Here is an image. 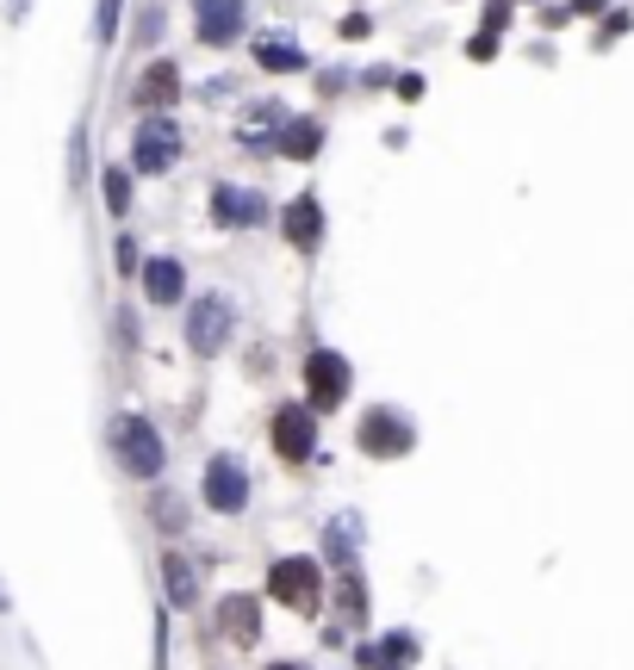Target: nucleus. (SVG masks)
I'll return each instance as SVG.
<instances>
[{"instance_id": "1", "label": "nucleus", "mask_w": 634, "mask_h": 670, "mask_svg": "<svg viewBox=\"0 0 634 670\" xmlns=\"http://www.w3.org/2000/svg\"><path fill=\"white\" fill-rule=\"evenodd\" d=\"M106 447H112V460H119L131 478H156L162 460H168V453H162V435L150 429V416H131V410L106 422Z\"/></svg>"}, {"instance_id": "2", "label": "nucleus", "mask_w": 634, "mask_h": 670, "mask_svg": "<svg viewBox=\"0 0 634 670\" xmlns=\"http://www.w3.org/2000/svg\"><path fill=\"white\" fill-rule=\"evenodd\" d=\"M268 590H274V602H286L293 615H317V608H324V577H317L311 559H274Z\"/></svg>"}, {"instance_id": "3", "label": "nucleus", "mask_w": 634, "mask_h": 670, "mask_svg": "<svg viewBox=\"0 0 634 670\" xmlns=\"http://www.w3.org/2000/svg\"><path fill=\"white\" fill-rule=\"evenodd\" d=\"M181 162V131L168 112H150L137 125V143H131V168L137 174H168Z\"/></svg>"}, {"instance_id": "4", "label": "nucleus", "mask_w": 634, "mask_h": 670, "mask_svg": "<svg viewBox=\"0 0 634 670\" xmlns=\"http://www.w3.org/2000/svg\"><path fill=\"white\" fill-rule=\"evenodd\" d=\"M349 385H355V373H349V360H342V354L317 348V354L305 360V404H311L317 416L342 404V398H349Z\"/></svg>"}, {"instance_id": "5", "label": "nucleus", "mask_w": 634, "mask_h": 670, "mask_svg": "<svg viewBox=\"0 0 634 670\" xmlns=\"http://www.w3.org/2000/svg\"><path fill=\"white\" fill-rule=\"evenodd\" d=\"M249 32V7L243 0H193V38L212 50H231Z\"/></svg>"}, {"instance_id": "6", "label": "nucleus", "mask_w": 634, "mask_h": 670, "mask_svg": "<svg viewBox=\"0 0 634 670\" xmlns=\"http://www.w3.org/2000/svg\"><path fill=\"white\" fill-rule=\"evenodd\" d=\"M311 447H317V410L311 404H286V410H274V453H280L286 466H299V460H311Z\"/></svg>"}, {"instance_id": "7", "label": "nucleus", "mask_w": 634, "mask_h": 670, "mask_svg": "<svg viewBox=\"0 0 634 670\" xmlns=\"http://www.w3.org/2000/svg\"><path fill=\"white\" fill-rule=\"evenodd\" d=\"M361 453L367 460H398V453H411V422L398 416V410H367L361 416Z\"/></svg>"}, {"instance_id": "8", "label": "nucleus", "mask_w": 634, "mask_h": 670, "mask_svg": "<svg viewBox=\"0 0 634 670\" xmlns=\"http://www.w3.org/2000/svg\"><path fill=\"white\" fill-rule=\"evenodd\" d=\"M206 509H218V515H237L243 503H249V472L237 466V460H212L206 466Z\"/></svg>"}, {"instance_id": "9", "label": "nucleus", "mask_w": 634, "mask_h": 670, "mask_svg": "<svg viewBox=\"0 0 634 670\" xmlns=\"http://www.w3.org/2000/svg\"><path fill=\"white\" fill-rule=\"evenodd\" d=\"M187 342L200 360H212L224 342H231V305L224 298H200V311L187 317Z\"/></svg>"}, {"instance_id": "10", "label": "nucleus", "mask_w": 634, "mask_h": 670, "mask_svg": "<svg viewBox=\"0 0 634 670\" xmlns=\"http://www.w3.org/2000/svg\"><path fill=\"white\" fill-rule=\"evenodd\" d=\"M280 230L286 243L299 255H317V243H324V205H317V193H299V199L280 212Z\"/></svg>"}, {"instance_id": "11", "label": "nucleus", "mask_w": 634, "mask_h": 670, "mask_svg": "<svg viewBox=\"0 0 634 670\" xmlns=\"http://www.w3.org/2000/svg\"><path fill=\"white\" fill-rule=\"evenodd\" d=\"M212 212H218V224H231V230H249V224H268V199L262 193H243V187H212Z\"/></svg>"}, {"instance_id": "12", "label": "nucleus", "mask_w": 634, "mask_h": 670, "mask_svg": "<svg viewBox=\"0 0 634 670\" xmlns=\"http://www.w3.org/2000/svg\"><path fill=\"white\" fill-rule=\"evenodd\" d=\"M137 100H143V112H175L181 106V69L168 63V56H156V63L137 75Z\"/></svg>"}, {"instance_id": "13", "label": "nucleus", "mask_w": 634, "mask_h": 670, "mask_svg": "<svg viewBox=\"0 0 634 670\" xmlns=\"http://www.w3.org/2000/svg\"><path fill=\"white\" fill-rule=\"evenodd\" d=\"M143 298H150V305H181V298H187V267H181L175 255H150V267H143Z\"/></svg>"}, {"instance_id": "14", "label": "nucleus", "mask_w": 634, "mask_h": 670, "mask_svg": "<svg viewBox=\"0 0 634 670\" xmlns=\"http://www.w3.org/2000/svg\"><path fill=\"white\" fill-rule=\"evenodd\" d=\"M162 590L175 608H200V565L187 553H162Z\"/></svg>"}, {"instance_id": "15", "label": "nucleus", "mask_w": 634, "mask_h": 670, "mask_svg": "<svg viewBox=\"0 0 634 670\" xmlns=\"http://www.w3.org/2000/svg\"><path fill=\"white\" fill-rule=\"evenodd\" d=\"M218 621H224V639H231V646H255V633H262V602H255V596H224Z\"/></svg>"}, {"instance_id": "16", "label": "nucleus", "mask_w": 634, "mask_h": 670, "mask_svg": "<svg viewBox=\"0 0 634 670\" xmlns=\"http://www.w3.org/2000/svg\"><path fill=\"white\" fill-rule=\"evenodd\" d=\"M255 63L268 69V75H305L311 56H305L299 44H286V38H262V44H255Z\"/></svg>"}, {"instance_id": "17", "label": "nucleus", "mask_w": 634, "mask_h": 670, "mask_svg": "<svg viewBox=\"0 0 634 670\" xmlns=\"http://www.w3.org/2000/svg\"><path fill=\"white\" fill-rule=\"evenodd\" d=\"M367 664L374 670H411L417 664V639L411 633H386L374 652H367Z\"/></svg>"}, {"instance_id": "18", "label": "nucleus", "mask_w": 634, "mask_h": 670, "mask_svg": "<svg viewBox=\"0 0 634 670\" xmlns=\"http://www.w3.org/2000/svg\"><path fill=\"white\" fill-rule=\"evenodd\" d=\"M317 150H324V125H311V118H305V125H286V131H280V156L311 162Z\"/></svg>"}, {"instance_id": "19", "label": "nucleus", "mask_w": 634, "mask_h": 670, "mask_svg": "<svg viewBox=\"0 0 634 670\" xmlns=\"http://www.w3.org/2000/svg\"><path fill=\"white\" fill-rule=\"evenodd\" d=\"M100 187H106L112 218H125V212H131V174L125 168H106V174H100Z\"/></svg>"}, {"instance_id": "20", "label": "nucleus", "mask_w": 634, "mask_h": 670, "mask_svg": "<svg viewBox=\"0 0 634 670\" xmlns=\"http://www.w3.org/2000/svg\"><path fill=\"white\" fill-rule=\"evenodd\" d=\"M336 602H342V615H349L355 627L367 621V584H361V577H355V571L342 577V590H336Z\"/></svg>"}, {"instance_id": "21", "label": "nucleus", "mask_w": 634, "mask_h": 670, "mask_svg": "<svg viewBox=\"0 0 634 670\" xmlns=\"http://www.w3.org/2000/svg\"><path fill=\"white\" fill-rule=\"evenodd\" d=\"M156 528H162V534H181V528H187V503L162 491V497H156Z\"/></svg>"}, {"instance_id": "22", "label": "nucleus", "mask_w": 634, "mask_h": 670, "mask_svg": "<svg viewBox=\"0 0 634 670\" xmlns=\"http://www.w3.org/2000/svg\"><path fill=\"white\" fill-rule=\"evenodd\" d=\"M94 32H100V38H112V32H119V0H100V19H94Z\"/></svg>"}, {"instance_id": "23", "label": "nucleus", "mask_w": 634, "mask_h": 670, "mask_svg": "<svg viewBox=\"0 0 634 670\" xmlns=\"http://www.w3.org/2000/svg\"><path fill=\"white\" fill-rule=\"evenodd\" d=\"M504 25H510V7H504V0H492V7H485V32H504Z\"/></svg>"}, {"instance_id": "24", "label": "nucleus", "mask_w": 634, "mask_h": 670, "mask_svg": "<svg viewBox=\"0 0 634 670\" xmlns=\"http://www.w3.org/2000/svg\"><path fill=\"white\" fill-rule=\"evenodd\" d=\"M156 32H162V13H156V7H150V13L137 19V38H143V44H150V38H156Z\"/></svg>"}, {"instance_id": "25", "label": "nucleus", "mask_w": 634, "mask_h": 670, "mask_svg": "<svg viewBox=\"0 0 634 670\" xmlns=\"http://www.w3.org/2000/svg\"><path fill=\"white\" fill-rule=\"evenodd\" d=\"M131 267H137V243H131V236H119V274H131Z\"/></svg>"}, {"instance_id": "26", "label": "nucleus", "mask_w": 634, "mask_h": 670, "mask_svg": "<svg viewBox=\"0 0 634 670\" xmlns=\"http://www.w3.org/2000/svg\"><path fill=\"white\" fill-rule=\"evenodd\" d=\"M572 13H585V19H591V13H603V0H572Z\"/></svg>"}, {"instance_id": "27", "label": "nucleus", "mask_w": 634, "mask_h": 670, "mask_svg": "<svg viewBox=\"0 0 634 670\" xmlns=\"http://www.w3.org/2000/svg\"><path fill=\"white\" fill-rule=\"evenodd\" d=\"M268 670H305V664H293V658H280V664H268Z\"/></svg>"}]
</instances>
